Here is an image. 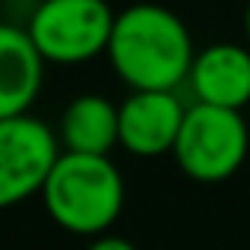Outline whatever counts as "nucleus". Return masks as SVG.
Returning <instances> with one entry per match:
<instances>
[{"label":"nucleus","instance_id":"f257e3e1","mask_svg":"<svg viewBox=\"0 0 250 250\" xmlns=\"http://www.w3.org/2000/svg\"><path fill=\"white\" fill-rule=\"evenodd\" d=\"M108 57L130 89H174L190 76L193 42L171 10L136 3L114 13Z\"/></svg>","mask_w":250,"mask_h":250},{"label":"nucleus","instance_id":"f03ea898","mask_svg":"<svg viewBox=\"0 0 250 250\" xmlns=\"http://www.w3.org/2000/svg\"><path fill=\"white\" fill-rule=\"evenodd\" d=\"M48 215L70 234L95 238L124 209V177L108 155L63 149L42 187Z\"/></svg>","mask_w":250,"mask_h":250},{"label":"nucleus","instance_id":"7ed1b4c3","mask_svg":"<svg viewBox=\"0 0 250 250\" xmlns=\"http://www.w3.org/2000/svg\"><path fill=\"white\" fill-rule=\"evenodd\" d=\"M247 146L250 133L238 108L196 102L184 111L181 133L171 152L187 177L200 184H219L244 165Z\"/></svg>","mask_w":250,"mask_h":250},{"label":"nucleus","instance_id":"20e7f679","mask_svg":"<svg viewBox=\"0 0 250 250\" xmlns=\"http://www.w3.org/2000/svg\"><path fill=\"white\" fill-rule=\"evenodd\" d=\"M114 13L104 0H42L29 19V35L44 61L83 63L108 51Z\"/></svg>","mask_w":250,"mask_h":250},{"label":"nucleus","instance_id":"39448f33","mask_svg":"<svg viewBox=\"0 0 250 250\" xmlns=\"http://www.w3.org/2000/svg\"><path fill=\"white\" fill-rule=\"evenodd\" d=\"M57 155L61 149L54 130L44 121L29 111L0 117V209L19 206L32 193H42Z\"/></svg>","mask_w":250,"mask_h":250},{"label":"nucleus","instance_id":"423d86ee","mask_svg":"<svg viewBox=\"0 0 250 250\" xmlns=\"http://www.w3.org/2000/svg\"><path fill=\"white\" fill-rule=\"evenodd\" d=\"M184 104L174 89H133V95L117 108V136L133 155L152 159L174 149L181 133Z\"/></svg>","mask_w":250,"mask_h":250},{"label":"nucleus","instance_id":"0eeeda50","mask_svg":"<svg viewBox=\"0 0 250 250\" xmlns=\"http://www.w3.org/2000/svg\"><path fill=\"white\" fill-rule=\"evenodd\" d=\"M187 80L196 102L241 111L250 102V48L228 42L212 44L193 57Z\"/></svg>","mask_w":250,"mask_h":250},{"label":"nucleus","instance_id":"6e6552de","mask_svg":"<svg viewBox=\"0 0 250 250\" xmlns=\"http://www.w3.org/2000/svg\"><path fill=\"white\" fill-rule=\"evenodd\" d=\"M44 57L29 29L0 22V117L22 114L42 92Z\"/></svg>","mask_w":250,"mask_h":250},{"label":"nucleus","instance_id":"1a4fd4ad","mask_svg":"<svg viewBox=\"0 0 250 250\" xmlns=\"http://www.w3.org/2000/svg\"><path fill=\"white\" fill-rule=\"evenodd\" d=\"M121 143L117 136V108L104 95L85 92L73 98L61 117V146L70 152L108 155Z\"/></svg>","mask_w":250,"mask_h":250},{"label":"nucleus","instance_id":"9d476101","mask_svg":"<svg viewBox=\"0 0 250 250\" xmlns=\"http://www.w3.org/2000/svg\"><path fill=\"white\" fill-rule=\"evenodd\" d=\"M85 250H136L130 241L117 238V234H95V241H92Z\"/></svg>","mask_w":250,"mask_h":250},{"label":"nucleus","instance_id":"9b49d317","mask_svg":"<svg viewBox=\"0 0 250 250\" xmlns=\"http://www.w3.org/2000/svg\"><path fill=\"white\" fill-rule=\"evenodd\" d=\"M244 29H247V42H250V3H247V13H244Z\"/></svg>","mask_w":250,"mask_h":250}]
</instances>
